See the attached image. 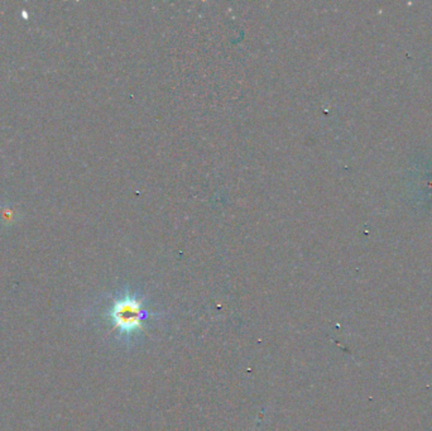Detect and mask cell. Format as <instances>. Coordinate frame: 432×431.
<instances>
[{"label":"cell","instance_id":"cell-1","mask_svg":"<svg viewBox=\"0 0 432 431\" xmlns=\"http://www.w3.org/2000/svg\"><path fill=\"white\" fill-rule=\"evenodd\" d=\"M142 306L135 298L126 296L117 300L110 309L113 325L122 333L131 334L142 327Z\"/></svg>","mask_w":432,"mask_h":431}]
</instances>
